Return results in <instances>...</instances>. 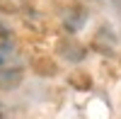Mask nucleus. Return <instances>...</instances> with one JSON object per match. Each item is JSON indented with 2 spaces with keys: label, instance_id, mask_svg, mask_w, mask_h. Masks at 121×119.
I'll return each mask as SVG.
<instances>
[{
  "label": "nucleus",
  "instance_id": "obj_1",
  "mask_svg": "<svg viewBox=\"0 0 121 119\" xmlns=\"http://www.w3.org/2000/svg\"><path fill=\"white\" fill-rule=\"evenodd\" d=\"M10 46H12V34L0 24V51H5V49H10Z\"/></svg>",
  "mask_w": 121,
  "mask_h": 119
}]
</instances>
